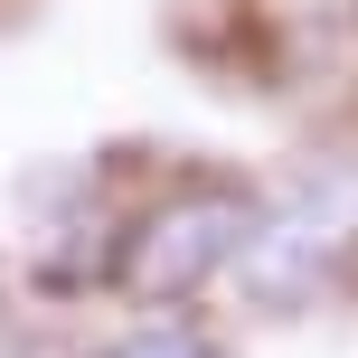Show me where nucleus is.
I'll use <instances>...</instances> for the list:
<instances>
[{
    "instance_id": "2",
    "label": "nucleus",
    "mask_w": 358,
    "mask_h": 358,
    "mask_svg": "<svg viewBox=\"0 0 358 358\" xmlns=\"http://www.w3.org/2000/svg\"><path fill=\"white\" fill-rule=\"evenodd\" d=\"M358 255V161H321L292 189H264V227H255L236 283L255 302H302V292L340 283Z\"/></svg>"
},
{
    "instance_id": "1",
    "label": "nucleus",
    "mask_w": 358,
    "mask_h": 358,
    "mask_svg": "<svg viewBox=\"0 0 358 358\" xmlns=\"http://www.w3.org/2000/svg\"><path fill=\"white\" fill-rule=\"evenodd\" d=\"M255 227H264V189L236 170H189L151 198H123V227H113V255H104V292L142 311H170L208 283H236Z\"/></svg>"
},
{
    "instance_id": "3",
    "label": "nucleus",
    "mask_w": 358,
    "mask_h": 358,
    "mask_svg": "<svg viewBox=\"0 0 358 358\" xmlns=\"http://www.w3.org/2000/svg\"><path fill=\"white\" fill-rule=\"evenodd\" d=\"M76 358H236V349L217 340L208 321H179V311H151V321L113 330V340H94V349H76Z\"/></svg>"
}]
</instances>
